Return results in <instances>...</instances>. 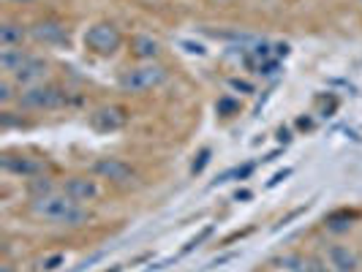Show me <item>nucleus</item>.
<instances>
[{
  "instance_id": "9d476101",
  "label": "nucleus",
  "mask_w": 362,
  "mask_h": 272,
  "mask_svg": "<svg viewBox=\"0 0 362 272\" xmlns=\"http://www.w3.org/2000/svg\"><path fill=\"white\" fill-rule=\"evenodd\" d=\"M327 259L335 272H357L360 270V256L349 245H330L327 248Z\"/></svg>"
},
{
  "instance_id": "423d86ee",
  "label": "nucleus",
  "mask_w": 362,
  "mask_h": 272,
  "mask_svg": "<svg viewBox=\"0 0 362 272\" xmlns=\"http://www.w3.org/2000/svg\"><path fill=\"white\" fill-rule=\"evenodd\" d=\"M129 123V115L123 106H101L90 115V125L93 131L99 134H112V131H120L123 125Z\"/></svg>"
},
{
  "instance_id": "0eeeda50",
  "label": "nucleus",
  "mask_w": 362,
  "mask_h": 272,
  "mask_svg": "<svg viewBox=\"0 0 362 272\" xmlns=\"http://www.w3.org/2000/svg\"><path fill=\"white\" fill-rule=\"evenodd\" d=\"M0 166L14 177H22V180H33V177H41L44 174V164L30 158V155H3L0 158Z\"/></svg>"
},
{
  "instance_id": "b1692460",
  "label": "nucleus",
  "mask_w": 362,
  "mask_h": 272,
  "mask_svg": "<svg viewBox=\"0 0 362 272\" xmlns=\"http://www.w3.org/2000/svg\"><path fill=\"white\" fill-rule=\"evenodd\" d=\"M237 199H251V191H237Z\"/></svg>"
},
{
  "instance_id": "7ed1b4c3",
  "label": "nucleus",
  "mask_w": 362,
  "mask_h": 272,
  "mask_svg": "<svg viewBox=\"0 0 362 272\" xmlns=\"http://www.w3.org/2000/svg\"><path fill=\"white\" fill-rule=\"evenodd\" d=\"M85 47L93 55L112 57L115 52L123 47V33L112 22H96V25L87 27V33H85Z\"/></svg>"
},
{
  "instance_id": "9b49d317",
  "label": "nucleus",
  "mask_w": 362,
  "mask_h": 272,
  "mask_svg": "<svg viewBox=\"0 0 362 272\" xmlns=\"http://www.w3.org/2000/svg\"><path fill=\"white\" fill-rule=\"evenodd\" d=\"M131 55L136 60H142V63H153L155 57L161 55V41L153 38V36H147V33H136L131 38Z\"/></svg>"
},
{
  "instance_id": "dca6fc26",
  "label": "nucleus",
  "mask_w": 362,
  "mask_h": 272,
  "mask_svg": "<svg viewBox=\"0 0 362 272\" xmlns=\"http://www.w3.org/2000/svg\"><path fill=\"white\" fill-rule=\"evenodd\" d=\"M215 109H218V115H224V117H232V115H237V109H240V103L234 99H221L218 103H215Z\"/></svg>"
},
{
  "instance_id": "4be33fe9",
  "label": "nucleus",
  "mask_w": 362,
  "mask_h": 272,
  "mask_svg": "<svg viewBox=\"0 0 362 272\" xmlns=\"http://www.w3.org/2000/svg\"><path fill=\"white\" fill-rule=\"evenodd\" d=\"M182 47L188 52H194V55H205V47H199V44H191V41H182Z\"/></svg>"
},
{
  "instance_id": "412c9836",
  "label": "nucleus",
  "mask_w": 362,
  "mask_h": 272,
  "mask_svg": "<svg viewBox=\"0 0 362 272\" xmlns=\"http://www.w3.org/2000/svg\"><path fill=\"white\" fill-rule=\"evenodd\" d=\"M210 231H212V226H207L205 231H202V234H199V237H194V240H191V243H188V245L182 248V253H188V250H194V248L199 245V243H202V240H207V237H210Z\"/></svg>"
},
{
  "instance_id": "f257e3e1",
  "label": "nucleus",
  "mask_w": 362,
  "mask_h": 272,
  "mask_svg": "<svg viewBox=\"0 0 362 272\" xmlns=\"http://www.w3.org/2000/svg\"><path fill=\"white\" fill-rule=\"evenodd\" d=\"M30 213L38 221L55 223V226H85L87 223V210L68 194H50V196L33 199Z\"/></svg>"
},
{
  "instance_id": "ddd939ff",
  "label": "nucleus",
  "mask_w": 362,
  "mask_h": 272,
  "mask_svg": "<svg viewBox=\"0 0 362 272\" xmlns=\"http://www.w3.org/2000/svg\"><path fill=\"white\" fill-rule=\"evenodd\" d=\"M30 57H33V55H27V52L20 50V47H3V50H0V69H3L6 74L14 76Z\"/></svg>"
},
{
  "instance_id": "6ab92c4d",
  "label": "nucleus",
  "mask_w": 362,
  "mask_h": 272,
  "mask_svg": "<svg viewBox=\"0 0 362 272\" xmlns=\"http://www.w3.org/2000/svg\"><path fill=\"white\" fill-rule=\"evenodd\" d=\"M229 87H234V90H242V93H254V85L251 82H245V79H229Z\"/></svg>"
},
{
  "instance_id": "a211bd4d",
  "label": "nucleus",
  "mask_w": 362,
  "mask_h": 272,
  "mask_svg": "<svg viewBox=\"0 0 362 272\" xmlns=\"http://www.w3.org/2000/svg\"><path fill=\"white\" fill-rule=\"evenodd\" d=\"M207 164H210V150H202L199 152V161H194V166H191V172L194 174H199L202 169H205Z\"/></svg>"
},
{
  "instance_id": "393cba45",
  "label": "nucleus",
  "mask_w": 362,
  "mask_h": 272,
  "mask_svg": "<svg viewBox=\"0 0 362 272\" xmlns=\"http://www.w3.org/2000/svg\"><path fill=\"white\" fill-rule=\"evenodd\" d=\"M0 272H14V270H11V264H3V267H0Z\"/></svg>"
},
{
  "instance_id": "5701e85b",
  "label": "nucleus",
  "mask_w": 362,
  "mask_h": 272,
  "mask_svg": "<svg viewBox=\"0 0 362 272\" xmlns=\"http://www.w3.org/2000/svg\"><path fill=\"white\" fill-rule=\"evenodd\" d=\"M278 139H281V142H289V131L281 128V131H278Z\"/></svg>"
},
{
  "instance_id": "6e6552de",
  "label": "nucleus",
  "mask_w": 362,
  "mask_h": 272,
  "mask_svg": "<svg viewBox=\"0 0 362 272\" xmlns=\"http://www.w3.org/2000/svg\"><path fill=\"white\" fill-rule=\"evenodd\" d=\"M63 194L74 199V201H96L101 196V185L93 180V177H68L66 185H63Z\"/></svg>"
},
{
  "instance_id": "f3484780",
  "label": "nucleus",
  "mask_w": 362,
  "mask_h": 272,
  "mask_svg": "<svg viewBox=\"0 0 362 272\" xmlns=\"http://www.w3.org/2000/svg\"><path fill=\"white\" fill-rule=\"evenodd\" d=\"M66 264V256L63 253H52V256H44V262H41V270H57V267H63Z\"/></svg>"
},
{
  "instance_id": "f8f14e48",
  "label": "nucleus",
  "mask_w": 362,
  "mask_h": 272,
  "mask_svg": "<svg viewBox=\"0 0 362 272\" xmlns=\"http://www.w3.org/2000/svg\"><path fill=\"white\" fill-rule=\"evenodd\" d=\"M44 76H47V63H44L41 57H30L25 66L14 74V82H17V85H25V87H33V85H38Z\"/></svg>"
},
{
  "instance_id": "39448f33",
  "label": "nucleus",
  "mask_w": 362,
  "mask_h": 272,
  "mask_svg": "<svg viewBox=\"0 0 362 272\" xmlns=\"http://www.w3.org/2000/svg\"><path fill=\"white\" fill-rule=\"evenodd\" d=\"M93 174L96 177H101V180H109V182H115V185H126L131 182L136 172L131 169L126 161H120V158H99V161H93Z\"/></svg>"
},
{
  "instance_id": "4468645a",
  "label": "nucleus",
  "mask_w": 362,
  "mask_h": 272,
  "mask_svg": "<svg viewBox=\"0 0 362 272\" xmlns=\"http://www.w3.org/2000/svg\"><path fill=\"white\" fill-rule=\"evenodd\" d=\"M27 38V30L17 22H3L0 25V47H22Z\"/></svg>"
},
{
  "instance_id": "20e7f679",
  "label": "nucleus",
  "mask_w": 362,
  "mask_h": 272,
  "mask_svg": "<svg viewBox=\"0 0 362 272\" xmlns=\"http://www.w3.org/2000/svg\"><path fill=\"white\" fill-rule=\"evenodd\" d=\"M68 103V93L57 85H33L20 96V106L25 109H60Z\"/></svg>"
},
{
  "instance_id": "2eb2a0df",
  "label": "nucleus",
  "mask_w": 362,
  "mask_h": 272,
  "mask_svg": "<svg viewBox=\"0 0 362 272\" xmlns=\"http://www.w3.org/2000/svg\"><path fill=\"white\" fill-rule=\"evenodd\" d=\"M27 188H30V194H33V199L50 196V194H55V188H52V180H50V177H33Z\"/></svg>"
},
{
  "instance_id": "1a4fd4ad",
  "label": "nucleus",
  "mask_w": 362,
  "mask_h": 272,
  "mask_svg": "<svg viewBox=\"0 0 362 272\" xmlns=\"http://www.w3.org/2000/svg\"><path fill=\"white\" fill-rule=\"evenodd\" d=\"M30 36H33L38 44H63V41H68L66 25H60V22H55V20H41V22H36V25L30 27Z\"/></svg>"
},
{
  "instance_id": "aec40b11",
  "label": "nucleus",
  "mask_w": 362,
  "mask_h": 272,
  "mask_svg": "<svg viewBox=\"0 0 362 272\" xmlns=\"http://www.w3.org/2000/svg\"><path fill=\"white\" fill-rule=\"evenodd\" d=\"M14 99V93H11V82H0V103H8V101Z\"/></svg>"
},
{
  "instance_id": "f03ea898",
  "label": "nucleus",
  "mask_w": 362,
  "mask_h": 272,
  "mask_svg": "<svg viewBox=\"0 0 362 272\" xmlns=\"http://www.w3.org/2000/svg\"><path fill=\"white\" fill-rule=\"evenodd\" d=\"M166 82V69L158 66V63H142V66H133L129 71H123L117 85L123 93H147L153 87H161Z\"/></svg>"
}]
</instances>
